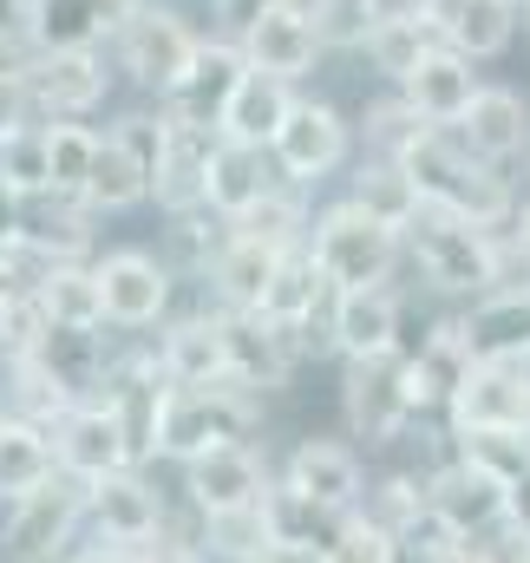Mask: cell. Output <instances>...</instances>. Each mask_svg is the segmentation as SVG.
Instances as JSON below:
<instances>
[{"mask_svg": "<svg viewBox=\"0 0 530 563\" xmlns=\"http://www.w3.org/2000/svg\"><path fill=\"white\" fill-rule=\"evenodd\" d=\"M399 250L406 263L419 269V282L445 301H478L492 288H505V243L498 230L459 217V210H439V203H419L399 230Z\"/></svg>", "mask_w": 530, "mask_h": 563, "instance_id": "6da1fadb", "label": "cell"}, {"mask_svg": "<svg viewBox=\"0 0 530 563\" xmlns=\"http://www.w3.org/2000/svg\"><path fill=\"white\" fill-rule=\"evenodd\" d=\"M394 164L412 177L419 203L459 210V217H472V223H485V230H505V217L518 210V177L498 170V164H478L452 132H419Z\"/></svg>", "mask_w": 530, "mask_h": 563, "instance_id": "7a4b0ae2", "label": "cell"}, {"mask_svg": "<svg viewBox=\"0 0 530 563\" xmlns=\"http://www.w3.org/2000/svg\"><path fill=\"white\" fill-rule=\"evenodd\" d=\"M419 420L426 407H419L406 347L374 354V361H341V426L361 452H394L399 439H412Z\"/></svg>", "mask_w": 530, "mask_h": 563, "instance_id": "3957f363", "label": "cell"}, {"mask_svg": "<svg viewBox=\"0 0 530 563\" xmlns=\"http://www.w3.org/2000/svg\"><path fill=\"white\" fill-rule=\"evenodd\" d=\"M197 40H203V26H197L177 0H132L106 53H112L119 79H132L144 99H164V92L177 86V73L190 66Z\"/></svg>", "mask_w": 530, "mask_h": 563, "instance_id": "277c9868", "label": "cell"}, {"mask_svg": "<svg viewBox=\"0 0 530 563\" xmlns=\"http://www.w3.org/2000/svg\"><path fill=\"white\" fill-rule=\"evenodd\" d=\"M308 256L321 263V276L334 288H380V282L399 276L406 250H399V230H387L380 217H367L361 203L334 197L314 210L308 223Z\"/></svg>", "mask_w": 530, "mask_h": 563, "instance_id": "5b68a950", "label": "cell"}, {"mask_svg": "<svg viewBox=\"0 0 530 563\" xmlns=\"http://www.w3.org/2000/svg\"><path fill=\"white\" fill-rule=\"evenodd\" d=\"M112 86H119V66L106 46H53V53H33L20 73L33 125H66V119L92 125L112 106Z\"/></svg>", "mask_w": 530, "mask_h": 563, "instance_id": "8992f818", "label": "cell"}, {"mask_svg": "<svg viewBox=\"0 0 530 563\" xmlns=\"http://www.w3.org/2000/svg\"><path fill=\"white\" fill-rule=\"evenodd\" d=\"M268 400L243 380H210V387H170L164 400V465H184L223 439H256Z\"/></svg>", "mask_w": 530, "mask_h": 563, "instance_id": "52a82bcc", "label": "cell"}, {"mask_svg": "<svg viewBox=\"0 0 530 563\" xmlns=\"http://www.w3.org/2000/svg\"><path fill=\"white\" fill-rule=\"evenodd\" d=\"M86 538V485L73 472H53L46 485L7 498L0 511V563H59Z\"/></svg>", "mask_w": 530, "mask_h": 563, "instance_id": "ba28073f", "label": "cell"}, {"mask_svg": "<svg viewBox=\"0 0 530 563\" xmlns=\"http://www.w3.org/2000/svg\"><path fill=\"white\" fill-rule=\"evenodd\" d=\"M92 282H99V308H106L112 334H151V328H164L177 314V288H184V276L157 250H137V243L99 250L92 256Z\"/></svg>", "mask_w": 530, "mask_h": 563, "instance_id": "9c48e42d", "label": "cell"}, {"mask_svg": "<svg viewBox=\"0 0 530 563\" xmlns=\"http://www.w3.org/2000/svg\"><path fill=\"white\" fill-rule=\"evenodd\" d=\"M426 472V505L459 531V538H498L505 525H511V498H518V485L511 478H498L492 465H478L472 452H459L452 439L419 465Z\"/></svg>", "mask_w": 530, "mask_h": 563, "instance_id": "30bf717a", "label": "cell"}, {"mask_svg": "<svg viewBox=\"0 0 530 563\" xmlns=\"http://www.w3.org/2000/svg\"><path fill=\"white\" fill-rule=\"evenodd\" d=\"M268 164L281 184H301V190H321L334 170L354 164V119L334 106V99H314V92H295L288 119L275 125L268 139Z\"/></svg>", "mask_w": 530, "mask_h": 563, "instance_id": "8fae6325", "label": "cell"}, {"mask_svg": "<svg viewBox=\"0 0 530 563\" xmlns=\"http://www.w3.org/2000/svg\"><path fill=\"white\" fill-rule=\"evenodd\" d=\"M275 485V465L256 439H223L197 459L177 465V505L190 518H223V511H250L263 505V492Z\"/></svg>", "mask_w": 530, "mask_h": 563, "instance_id": "7c38bea8", "label": "cell"}, {"mask_svg": "<svg viewBox=\"0 0 530 563\" xmlns=\"http://www.w3.org/2000/svg\"><path fill=\"white\" fill-rule=\"evenodd\" d=\"M275 478L295 498H308L314 511L341 518V511H361V498H367V452L347 432H301L288 445V459L275 465Z\"/></svg>", "mask_w": 530, "mask_h": 563, "instance_id": "4fadbf2b", "label": "cell"}, {"mask_svg": "<svg viewBox=\"0 0 530 563\" xmlns=\"http://www.w3.org/2000/svg\"><path fill=\"white\" fill-rule=\"evenodd\" d=\"M250 59V73H268V79H288V86H308L314 66H321V33H314V13L308 0H263L236 33H230Z\"/></svg>", "mask_w": 530, "mask_h": 563, "instance_id": "5bb4252c", "label": "cell"}, {"mask_svg": "<svg viewBox=\"0 0 530 563\" xmlns=\"http://www.w3.org/2000/svg\"><path fill=\"white\" fill-rule=\"evenodd\" d=\"M170 518V498L151 485L144 465H125L99 485H86V531L92 544H112V551H144Z\"/></svg>", "mask_w": 530, "mask_h": 563, "instance_id": "9a60e30c", "label": "cell"}, {"mask_svg": "<svg viewBox=\"0 0 530 563\" xmlns=\"http://www.w3.org/2000/svg\"><path fill=\"white\" fill-rule=\"evenodd\" d=\"M210 308H217V301H210ZM217 328H223V367H230V380L256 387L263 400L288 394V380L301 374L288 328H275L256 308H217Z\"/></svg>", "mask_w": 530, "mask_h": 563, "instance_id": "2e32d148", "label": "cell"}, {"mask_svg": "<svg viewBox=\"0 0 530 563\" xmlns=\"http://www.w3.org/2000/svg\"><path fill=\"white\" fill-rule=\"evenodd\" d=\"M328 347L334 361H374L406 347V295L394 282L380 288H334L328 301Z\"/></svg>", "mask_w": 530, "mask_h": 563, "instance_id": "e0dca14e", "label": "cell"}, {"mask_svg": "<svg viewBox=\"0 0 530 563\" xmlns=\"http://www.w3.org/2000/svg\"><path fill=\"white\" fill-rule=\"evenodd\" d=\"M250 73V59H243V46L230 40V33H203L197 40V53H190V66L177 73V86L157 99L170 119H184V125H203V132H217L223 125V106H230V92H236V79Z\"/></svg>", "mask_w": 530, "mask_h": 563, "instance_id": "ac0fdd59", "label": "cell"}, {"mask_svg": "<svg viewBox=\"0 0 530 563\" xmlns=\"http://www.w3.org/2000/svg\"><path fill=\"white\" fill-rule=\"evenodd\" d=\"M53 432V465L59 472H73L79 485H99V478H112V472H125L132 465V452H125V432L112 420V407L92 394V400H73L59 420L46 426Z\"/></svg>", "mask_w": 530, "mask_h": 563, "instance_id": "d6986e66", "label": "cell"}, {"mask_svg": "<svg viewBox=\"0 0 530 563\" xmlns=\"http://www.w3.org/2000/svg\"><path fill=\"white\" fill-rule=\"evenodd\" d=\"M445 432H530V387L518 361H472L459 400L445 407Z\"/></svg>", "mask_w": 530, "mask_h": 563, "instance_id": "ffe728a7", "label": "cell"}, {"mask_svg": "<svg viewBox=\"0 0 530 563\" xmlns=\"http://www.w3.org/2000/svg\"><path fill=\"white\" fill-rule=\"evenodd\" d=\"M452 139L465 144L478 164H498V170H511V164H525L530 151V99L518 86H478V99L465 106V119L452 125Z\"/></svg>", "mask_w": 530, "mask_h": 563, "instance_id": "44dd1931", "label": "cell"}, {"mask_svg": "<svg viewBox=\"0 0 530 563\" xmlns=\"http://www.w3.org/2000/svg\"><path fill=\"white\" fill-rule=\"evenodd\" d=\"M419 13L432 20L439 46L465 53L472 66L511 53V40H518V26H525V7H518V0H419Z\"/></svg>", "mask_w": 530, "mask_h": 563, "instance_id": "7402d4cb", "label": "cell"}, {"mask_svg": "<svg viewBox=\"0 0 530 563\" xmlns=\"http://www.w3.org/2000/svg\"><path fill=\"white\" fill-rule=\"evenodd\" d=\"M151 354H157V367H164L170 387H210V380L230 374V367H223V328H217V308H210V301L170 314V321L157 328Z\"/></svg>", "mask_w": 530, "mask_h": 563, "instance_id": "603a6c76", "label": "cell"}, {"mask_svg": "<svg viewBox=\"0 0 530 563\" xmlns=\"http://www.w3.org/2000/svg\"><path fill=\"white\" fill-rule=\"evenodd\" d=\"M119 341L125 334H106V328H46L33 341V361L53 374V387L66 400H92V394H106V374L119 361Z\"/></svg>", "mask_w": 530, "mask_h": 563, "instance_id": "cb8c5ba5", "label": "cell"}, {"mask_svg": "<svg viewBox=\"0 0 530 563\" xmlns=\"http://www.w3.org/2000/svg\"><path fill=\"white\" fill-rule=\"evenodd\" d=\"M478 86H485V79H478V66H472L465 53L432 46V53H426V59L399 79L394 92L412 106V112H419V119H426V125H432V132H452V125L465 119V106L478 99Z\"/></svg>", "mask_w": 530, "mask_h": 563, "instance_id": "d4e9b609", "label": "cell"}, {"mask_svg": "<svg viewBox=\"0 0 530 563\" xmlns=\"http://www.w3.org/2000/svg\"><path fill=\"white\" fill-rule=\"evenodd\" d=\"M406 361H412L419 407L439 413V426H445V407L459 400V387H465V374H472V361H478L472 341H465V321H459V314L432 321V328L419 334V347H406Z\"/></svg>", "mask_w": 530, "mask_h": 563, "instance_id": "484cf974", "label": "cell"}, {"mask_svg": "<svg viewBox=\"0 0 530 563\" xmlns=\"http://www.w3.org/2000/svg\"><path fill=\"white\" fill-rule=\"evenodd\" d=\"M210 144H217V132L184 125V119H170V112H164V151H157V164H151V203H157L164 217H177V210H197V203H203Z\"/></svg>", "mask_w": 530, "mask_h": 563, "instance_id": "4316f807", "label": "cell"}, {"mask_svg": "<svg viewBox=\"0 0 530 563\" xmlns=\"http://www.w3.org/2000/svg\"><path fill=\"white\" fill-rule=\"evenodd\" d=\"M465 341L478 361H518L530 354V282H505L478 301H465Z\"/></svg>", "mask_w": 530, "mask_h": 563, "instance_id": "83f0119b", "label": "cell"}, {"mask_svg": "<svg viewBox=\"0 0 530 563\" xmlns=\"http://www.w3.org/2000/svg\"><path fill=\"white\" fill-rule=\"evenodd\" d=\"M328 301H334V282L321 276V263L301 243V250L275 256V276H268L256 314H268L275 328H321L328 321Z\"/></svg>", "mask_w": 530, "mask_h": 563, "instance_id": "f1b7e54d", "label": "cell"}, {"mask_svg": "<svg viewBox=\"0 0 530 563\" xmlns=\"http://www.w3.org/2000/svg\"><path fill=\"white\" fill-rule=\"evenodd\" d=\"M99 210L86 197H33L20 210V236H33L53 263H92L99 256Z\"/></svg>", "mask_w": 530, "mask_h": 563, "instance_id": "f546056e", "label": "cell"}, {"mask_svg": "<svg viewBox=\"0 0 530 563\" xmlns=\"http://www.w3.org/2000/svg\"><path fill=\"white\" fill-rule=\"evenodd\" d=\"M275 184V164H268L263 144H236V139H217L210 144V170H203V210H217L223 223L243 217L256 197Z\"/></svg>", "mask_w": 530, "mask_h": 563, "instance_id": "4dcf8cb0", "label": "cell"}, {"mask_svg": "<svg viewBox=\"0 0 530 563\" xmlns=\"http://www.w3.org/2000/svg\"><path fill=\"white\" fill-rule=\"evenodd\" d=\"M132 0H33V46L53 53V46H112L119 20H125Z\"/></svg>", "mask_w": 530, "mask_h": 563, "instance_id": "1f68e13d", "label": "cell"}, {"mask_svg": "<svg viewBox=\"0 0 530 563\" xmlns=\"http://www.w3.org/2000/svg\"><path fill=\"white\" fill-rule=\"evenodd\" d=\"M308 223H314V190L275 177L243 217H230V236H250V243H263V250H275V256H288V250L308 243Z\"/></svg>", "mask_w": 530, "mask_h": 563, "instance_id": "d6a6232c", "label": "cell"}, {"mask_svg": "<svg viewBox=\"0 0 530 563\" xmlns=\"http://www.w3.org/2000/svg\"><path fill=\"white\" fill-rule=\"evenodd\" d=\"M99 217H125V210H144L151 203V177H144V157L119 139L112 125L99 132V151H92V170H86V190H79Z\"/></svg>", "mask_w": 530, "mask_h": 563, "instance_id": "836d02e7", "label": "cell"}, {"mask_svg": "<svg viewBox=\"0 0 530 563\" xmlns=\"http://www.w3.org/2000/svg\"><path fill=\"white\" fill-rule=\"evenodd\" d=\"M268 276H275V250L250 243V236H230V223H223V250L210 256V269L197 282H203V301H217V308H256Z\"/></svg>", "mask_w": 530, "mask_h": 563, "instance_id": "e575fe53", "label": "cell"}, {"mask_svg": "<svg viewBox=\"0 0 530 563\" xmlns=\"http://www.w3.org/2000/svg\"><path fill=\"white\" fill-rule=\"evenodd\" d=\"M295 92H301V86H288V79L243 73V79H236V92H230V106H223V125H217V139L263 144V151H268L275 125H281V119H288V106H295Z\"/></svg>", "mask_w": 530, "mask_h": 563, "instance_id": "d590c367", "label": "cell"}, {"mask_svg": "<svg viewBox=\"0 0 530 563\" xmlns=\"http://www.w3.org/2000/svg\"><path fill=\"white\" fill-rule=\"evenodd\" d=\"M347 203H361L367 217H380L387 230H406V217L419 210V190H412V177L399 170L394 157H354L347 164V190H341Z\"/></svg>", "mask_w": 530, "mask_h": 563, "instance_id": "8d00e7d4", "label": "cell"}, {"mask_svg": "<svg viewBox=\"0 0 530 563\" xmlns=\"http://www.w3.org/2000/svg\"><path fill=\"white\" fill-rule=\"evenodd\" d=\"M53 472H59L53 465V432L20 420V413H0V505L33 492V485H46Z\"/></svg>", "mask_w": 530, "mask_h": 563, "instance_id": "74e56055", "label": "cell"}, {"mask_svg": "<svg viewBox=\"0 0 530 563\" xmlns=\"http://www.w3.org/2000/svg\"><path fill=\"white\" fill-rule=\"evenodd\" d=\"M439 46V33H432V20L426 13H394V20H374V33H367V66L387 79V86H399L426 53Z\"/></svg>", "mask_w": 530, "mask_h": 563, "instance_id": "f35d334b", "label": "cell"}, {"mask_svg": "<svg viewBox=\"0 0 530 563\" xmlns=\"http://www.w3.org/2000/svg\"><path fill=\"white\" fill-rule=\"evenodd\" d=\"M33 295H40V308H46V321H53V328H106L92 263H59V269L40 282Z\"/></svg>", "mask_w": 530, "mask_h": 563, "instance_id": "ab89813d", "label": "cell"}, {"mask_svg": "<svg viewBox=\"0 0 530 563\" xmlns=\"http://www.w3.org/2000/svg\"><path fill=\"white\" fill-rule=\"evenodd\" d=\"M217 250H223V217H217V210H203V203H197V210L164 217V250H157V256H164L184 282L203 276Z\"/></svg>", "mask_w": 530, "mask_h": 563, "instance_id": "60d3db41", "label": "cell"}, {"mask_svg": "<svg viewBox=\"0 0 530 563\" xmlns=\"http://www.w3.org/2000/svg\"><path fill=\"white\" fill-rule=\"evenodd\" d=\"M419 132H432V125L399 99L394 86H387L380 99H367V106H361V119H354V144H361V157H399Z\"/></svg>", "mask_w": 530, "mask_h": 563, "instance_id": "b9f144b4", "label": "cell"}, {"mask_svg": "<svg viewBox=\"0 0 530 563\" xmlns=\"http://www.w3.org/2000/svg\"><path fill=\"white\" fill-rule=\"evenodd\" d=\"M361 511L387 531V538H399L419 511H426V472L419 465H399V472H380V478H367V498H361Z\"/></svg>", "mask_w": 530, "mask_h": 563, "instance_id": "7bdbcfd3", "label": "cell"}, {"mask_svg": "<svg viewBox=\"0 0 530 563\" xmlns=\"http://www.w3.org/2000/svg\"><path fill=\"white\" fill-rule=\"evenodd\" d=\"M46 132V177H53V197H79L86 190V170H92V151H99V125H40Z\"/></svg>", "mask_w": 530, "mask_h": 563, "instance_id": "ee69618b", "label": "cell"}, {"mask_svg": "<svg viewBox=\"0 0 530 563\" xmlns=\"http://www.w3.org/2000/svg\"><path fill=\"white\" fill-rule=\"evenodd\" d=\"M0 190L33 203V197H53V177H46V132L40 125H20L13 139H0Z\"/></svg>", "mask_w": 530, "mask_h": 563, "instance_id": "f6af8a7d", "label": "cell"}, {"mask_svg": "<svg viewBox=\"0 0 530 563\" xmlns=\"http://www.w3.org/2000/svg\"><path fill=\"white\" fill-rule=\"evenodd\" d=\"M197 544L210 563H250L268 544V518L263 505L250 511H223V518H197Z\"/></svg>", "mask_w": 530, "mask_h": 563, "instance_id": "bcb514c9", "label": "cell"}, {"mask_svg": "<svg viewBox=\"0 0 530 563\" xmlns=\"http://www.w3.org/2000/svg\"><path fill=\"white\" fill-rule=\"evenodd\" d=\"M321 558L328 563H399V544L367 518V511H341L321 538Z\"/></svg>", "mask_w": 530, "mask_h": 563, "instance_id": "7dc6e473", "label": "cell"}, {"mask_svg": "<svg viewBox=\"0 0 530 563\" xmlns=\"http://www.w3.org/2000/svg\"><path fill=\"white\" fill-rule=\"evenodd\" d=\"M308 13L328 53H361L374 33V0H308Z\"/></svg>", "mask_w": 530, "mask_h": 563, "instance_id": "c3c4849f", "label": "cell"}, {"mask_svg": "<svg viewBox=\"0 0 530 563\" xmlns=\"http://www.w3.org/2000/svg\"><path fill=\"white\" fill-rule=\"evenodd\" d=\"M498 243H505V276H511V282H530V197H518V210L505 217Z\"/></svg>", "mask_w": 530, "mask_h": 563, "instance_id": "681fc988", "label": "cell"}, {"mask_svg": "<svg viewBox=\"0 0 530 563\" xmlns=\"http://www.w3.org/2000/svg\"><path fill=\"white\" fill-rule=\"evenodd\" d=\"M250 563H328V558H321V544H301V538H268Z\"/></svg>", "mask_w": 530, "mask_h": 563, "instance_id": "f907efd6", "label": "cell"}, {"mask_svg": "<svg viewBox=\"0 0 530 563\" xmlns=\"http://www.w3.org/2000/svg\"><path fill=\"white\" fill-rule=\"evenodd\" d=\"M20 125H33L26 119V92H20V79H0V139H13Z\"/></svg>", "mask_w": 530, "mask_h": 563, "instance_id": "816d5d0a", "label": "cell"}, {"mask_svg": "<svg viewBox=\"0 0 530 563\" xmlns=\"http://www.w3.org/2000/svg\"><path fill=\"white\" fill-rule=\"evenodd\" d=\"M26 20H33V0H0V40H33Z\"/></svg>", "mask_w": 530, "mask_h": 563, "instance_id": "f5cc1de1", "label": "cell"}, {"mask_svg": "<svg viewBox=\"0 0 530 563\" xmlns=\"http://www.w3.org/2000/svg\"><path fill=\"white\" fill-rule=\"evenodd\" d=\"M59 563H106V544H79V551H66Z\"/></svg>", "mask_w": 530, "mask_h": 563, "instance_id": "db71d44e", "label": "cell"}, {"mask_svg": "<svg viewBox=\"0 0 530 563\" xmlns=\"http://www.w3.org/2000/svg\"><path fill=\"white\" fill-rule=\"evenodd\" d=\"M106 563H137V551H112V544H106Z\"/></svg>", "mask_w": 530, "mask_h": 563, "instance_id": "11a10c76", "label": "cell"}, {"mask_svg": "<svg viewBox=\"0 0 530 563\" xmlns=\"http://www.w3.org/2000/svg\"><path fill=\"white\" fill-rule=\"evenodd\" d=\"M525 197H530V151H525Z\"/></svg>", "mask_w": 530, "mask_h": 563, "instance_id": "9f6ffc18", "label": "cell"}, {"mask_svg": "<svg viewBox=\"0 0 530 563\" xmlns=\"http://www.w3.org/2000/svg\"><path fill=\"white\" fill-rule=\"evenodd\" d=\"M525 26H530V0H525Z\"/></svg>", "mask_w": 530, "mask_h": 563, "instance_id": "6f0895ef", "label": "cell"}, {"mask_svg": "<svg viewBox=\"0 0 530 563\" xmlns=\"http://www.w3.org/2000/svg\"><path fill=\"white\" fill-rule=\"evenodd\" d=\"M0 413H7V407H0Z\"/></svg>", "mask_w": 530, "mask_h": 563, "instance_id": "680465c9", "label": "cell"}, {"mask_svg": "<svg viewBox=\"0 0 530 563\" xmlns=\"http://www.w3.org/2000/svg\"><path fill=\"white\" fill-rule=\"evenodd\" d=\"M518 7H525V0H518Z\"/></svg>", "mask_w": 530, "mask_h": 563, "instance_id": "91938a15", "label": "cell"}]
</instances>
